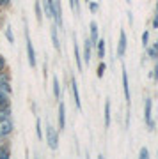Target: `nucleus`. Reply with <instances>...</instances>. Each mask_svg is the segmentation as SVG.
<instances>
[{
	"label": "nucleus",
	"instance_id": "1",
	"mask_svg": "<svg viewBox=\"0 0 158 159\" xmlns=\"http://www.w3.org/2000/svg\"><path fill=\"white\" fill-rule=\"evenodd\" d=\"M46 143L52 150H57V147H59V133L50 124H46Z\"/></svg>",
	"mask_w": 158,
	"mask_h": 159
},
{
	"label": "nucleus",
	"instance_id": "2",
	"mask_svg": "<svg viewBox=\"0 0 158 159\" xmlns=\"http://www.w3.org/2000/svg\"><path fill=\"white\" fill-rule=\"evenodd\" d=\"M14 129V125H12L11 119L9 117H0V138H6L9 136Z\"/></svg>",
	"mask_w": 158,
	"mask_h": 159
},
{
	"label": "nucleus",
	"instance_id": "3",
	"mask_svg": "<svg viewBox=\"0 0 158 159\" xmlns=\"http://www.w3.org/2000/svg\"><path fill=\"white\" fill-rule=\"evenodd\" d=\"M25 43H27V57H28V64H30V67H36V51H34V46H32V41H30V35L28 32H25Z\"/></svg>",
	"mask_w": 158,
	"mask_h": 159
},
{
	"label": "nucleus",
	"instance_id": "4",
	"mask_svg": "<svg viewBox=\"0 0 158 159\" xmlns=\"http://www.w3.org/2000/svg\"><path fill=\"white\" fill-rule=\"evenodd\" d=\"M151 110H153V101L149 97H146V101H144V120H146V124L151 127L149 131H153V127H155V122H153V119H151Z\"/></svg>",
	"mask_w": 158,
	"mask_h": 159
},
{
	"label": "nucleus",
	"instance_id": "5",
	"mask_svg": "<svg viewBox=\"0 0 158 159\" xmlns=\"http://www.w3.org/2000/svg\"><path fill=\"white\" fill-rule=\"evenodd\" d=\"M126 46H128V41H126V32L121 30L119 32V43H117V57L123 58L124 53H126Z\"/></svg>",
	"mask_w": 158,
	"mask_h": 159
},
{
	"label": "nucleus",
	"instance_id": "6",
	"mask_svg": "<svg viewBox=\"0 0 158 159\" xmlns=\"http://www.w3.org/2000/svg\"><path fill=\"white\" fill-rule=\"evenodd\" d=\"M121 73H123V90H124V99L126 102L131 101V96H130V83H128V73H126V67L123 66L121 69Z\"/></svg>",
	"mask_w": 158,
	"mask_h": 159
},
{
	"label": "nucleus",
	"instance_id": "7",
	"mask_svg": "<svg viewBox=\"0 0 158 159\" xmlns=\"http://www.w3.org/2000/svg\"><path fill=\"white\" fill-rule=\"evenodd\" d=\"M71 94H73V99H75V106L78 110H82V101H80V94H78V83L77 80H71Z\"/></svg>",
	"mask_w": 158,
	"mask_h": 159
},
{
	"label": "nucleus",
	"instance_id": "8",
	"mask_svg": "<svg viewBox=\"0 0 158 159\" xmlns=\"http://www.w3.org/2000/svg\"><path fill=\"white\" fill-rule=\"evenodd\" d=\"M73 53H75V62H77V69H78V71H82V69H84V62H82V55H80L77 37H73Z\"/></svg>",
	"mask_w": 158,
	"mask_h": 159
},
{
	"label": "nucleus",
	"instance_id": "9",
	"mask_svg": "<svg viewBox=\"0 0 158 159\" xmlns=\"http://www.w3.org/2000/svg\"><path fill=\"white\" fill-rule=\"evenodd\" d=\"M91 48H92V43H91L89 35H87L85 41H84V57H82V62H84V64H89L91 62Z\"/></svg>",
	"mask_w": 158,
	"mask_h": 159
},
{
	"label": "nucleus",
	"instance_id": "10",
	"mask_svg": "<svg viewBox=\"0 0 158 159\" xmlns=\"http://www.w3.org/2000/svg\"><path fill=\"white\" fill-rule=\"evenodd\" d=\"M11 94H7V92L0 90V111H4V110L11 108V99H9Z\"/></svg>",
	"mask_w": 158,
	"mask_h": 159
},
{
	"label": "nucleus",
	"instance_id": "11",
	"mask_svg": "<svg viewBox=\"0 0 158 159\" xmlns=\"http://www.w3.org/2000/svg\"><path fill=\"white\" fill-rule=\"evenodd\" d=\"M64 127H66V106L61 101V104H59V129L62 131Z\"/></svg>",
	"mask_w": 158,
	"mask_h": 159
},
{
	"label": "nucleus",
	"instance_id": "12",
	"mask_svg": "<svg viewBox=\"0 0 158 159\" xmlns=\"http://www.w3.org/2000/svg\"><path fill=\"white\" fill-rule=\"evenodd\" d=\"M43 11L46 18L53 20V0H43Z\"/></svg>",
	"mask_w": 158,
	"mask_h": 159
},
{
	"label": "nucleus",
	"instance_id": "13",
	"mask_svg": "<svg viewBox=\"0 0 158 159\" xmlns=\"http://www.w3.org/2000/svg\"><path fill=\"white\" fill-rule=\"evenodd\" d=\"M52 43H53V48H55L57 51H61V43H59V34H57V32H59V30H57V25H53V27H52Z\"/></svg>",
	"mask_w": 158,
	"mask_h": 159
},
{
	"label": "nucleus",
	"instance_id": "14",
	"mask_svg": "<svg viewBox=\"0 0 158 159\" xmlns=\"http://www.w3.org/2000/svg\"><path fill=\"white\" fill-rule=\"evenodd\" d=\"M91 43H92V46H96L98 43V23L96 21H91Z\"/></svg>",
	"mask_w": 158,
	"mask_h": 159
},
{
	"label": "nucleus",
	"instance_id": "15",
	"mask_svg": "<svg viewBox=\"0 0 158 159\" xmlns=\"http://www.w3.org/2000/svg\"><path fill=\"white\" fill-rule=\"evenodd\" d=\"M107 43H105V39H98L96 46H98V57L100 58H105V53H107Z\"/></svg>",
	"mask_w": 158,
	"mask_h": 159
},
{
	"label": "nucleus",
	"instance_id": "16",
	"mask_svg": "<svg viewBox=\"0 0 158 159\" xmlns=\"http://www.w3.org/2000/svg\"><path fill=\"white\" fill-rule=\"evenodd\" d=\"M105 127H110V99L105 101Z\"/></svg>",
	"mask_w": 158,
	"mask_h": 159
},
{
	"label": "nucleus",
	"instance_id": "17",
	"mask_svg": "<svg viewBox=\"0 0 158 159\" xmlns=\"http://www.w3.org/2000/svg\"><path fill=\"white\" fill-rule=\"evenodd\" d=\"M0 90L11 94V83H9V80L7 78H0Z\"/></svg>",
	"mask_w": 158,
	"mask_h": 159
},
{
	"label": "nucleus",
	"instance_id": "18",
	"mask_svg": "<svg viewBox=\"0 0 158 159\" xmlns=\"http://www.w3.org/2000/svg\"><path fill=\"white\" fill-rule=\"evenodd\" d=\"M53 97L55 99L61 97V85H59V78L57 76H53Z\"/></svg>",
	"mask_w": 158,
	"mask_h": 159
},
{
	"label": "nucleus",
	"instance_id": "19",
	"mask_svg": "<svg viewBox=\"0 0 158 159\" xmlns=\"http://www.w3.org/2000/svg\"><path fill=\"white\" fill-rule=\"evenodd\" d=\"M146 53L149 55V58H153V60L158 58V50H155L153 46H146Z\"/></svg>",
	"mask_w": 158,
	"mask_h": 159
},
{
	"label": "nucleus",
	"instance_id": "20",
	"mask_svg": "<svg viewBox=\"0 0 158 159\" xmlns=\"http://www.w3.org/2000/svg\"><path fill=\"white\" fill-rule=\"evenodd\" d=\"M6 37H7V41H9V43H14V35H12V27L11 25H7L6 27Z\"/></svg>",
	"mask_w": 158,
	"mask_h": 159
},
{
	"label": "nucleus",
	"instance_id": "21",
	"mask_svg": "<svg viewBox=\"0 0 158 159\" xmlns=\"http://www.w3.org/2000/svg\"><path fill=\"white\" fill-rule=\"evenodd\" d=\"M36 136L37 140H43V129H41V120H36Z\"/></svg>",
	"mask_w": 158,
	"mask_h": 159
},
{
	"label": "nucleus",
	"instance_id": "22",
	"mask_svg": "<svg viewBox=\"0 0 158 159\" xmlns=\"http://www.w3.org/2000/svg\"><path fill=\"white\" fill-rule=\"evenodd\" d=\"M36 18H37V23L43 21V12H41V4H36Z\"/></svg>",
	"mask_w": 158,
	"mask_h": 159
},
{
	"label": "nucleus",
	"instance_id": "23",
	"mask_svg": "<svg viewBox=\"0 0 158 159\" xmlns=\"http://www.w3.org/2000/svg\"><path fill=\"white\" fill-rule=\"evenodd\" d=\"M105 69H107V66H105V62H100V66H98V78H103V74H105Z\"/></svg>",
	"mask_w": 158,
	"mask_h": 159
},
{
	"label": "nucleus",
	"instance_id": "24",
	"mask_svg": "<svg viewBox=\"0 0 158 159\" xmlns=\"http://www.w3.org/2000/svg\"><path fill=\"white\" fill-rule=\"evenodd\" d=\"M142 46H144V48L149 46V32H147V30H144V34H142Z\"/></svg>",
	"mask_w": 158,
	"mask_h": 159
},
{
	"label": "nucleus",
	"instance_id": "25",
	"mask_svg": "<svg viewBox=\"0 0 158 159\" xmlns=\"http://www.w3.org/2000/svg\"><path fill=\"white\" fill-rule=\"evenodd\" d=\"M139 157H141V159H147V157H149V150H147L146 147H142L141 150H139Z\"/></svg>",
	"mask_w": 158,
	"mask_h": 159
},
{
	"label": "nucleus",
	"instance_id": "26",
	"mask_svg": "<svg viewBox=\"0 0 158 159\" xmlns=\"http://www.w3.org/2000/svg\"><path fill=\"white\" fill-rule=\"evenodd\" d=\"M69 4H71V9L75 12H78V0H69Z\"/></svg>",
	"mask_w": 158,
	"mask_h": 159
},
{
	"label": "nucleus",
	"instance_id": "27",
	"mask_svg": "<svg viewBox=\"0 0 158 159\" xmlns=\"http://www.w3.org/2000/svg\"><path fill=\"white\" fill-rule=\"evenodd\" d=\"M87 4H89V7H91V11H92V12L98 11V4H96V2H91V0H89Z\"/></svg>",
	"mask_w": 158,
	"mask_h": 159
},
{
	"label": "nucleus",
	"instance_id": "28",
	"mask_svg": "<svg viewBox=\"0 0 158 159\" xmlns=\"http://www.w3.org/2000/svg\"><path fill=\"white\" fill-rule=\"evenodd\" d=\"M153 78H155V81H158V58H156V64H155V73H153Z\"/></svg>",
	"mask_w": 158,
	"mask_h": 159
},
{
	"label": "nucleus",
	"instance_id": "29",
	"mask_svg": "<svg viewBox=\"0 0 158 159\" xmlns=\"http://www.w3.org/2000/svg\"><path fill=\"white\" fill-rule=\"evenodd\" d=\"M4 67H6V58H4L2 55H0V73L4 71Z\"/></svg>",
	"mask_w": 158,
	"mask_h": 159
},
{
	"label": "nucleus",
	"instance_id": "30",
	"mask_svg": "<svg viewBox=\"0 0 158 159\" xmlns=\"http://www.w3.org/2000/svg\"><path fill=\"white\" fill-rule=\"evenodd\" d=\"M153 27H155V29H158V14H156V18H155V21H153Z\"/></svg>",
	"mask_w": 158,
	"mask_h": 159
},
{
	"label": "nucleus",
	"instance_id": "31",
	"mask_svg": "<svg viewBox=\"0 0 158 159\" xmlns=\"http://www.w3.org/2000/svg\"><path fill=\"white\" fill-rule=\"evenodd\" d=\"M4 4H9V0H0V6H4Z\"/></svg>",
	"mask_w": 158,
	"mask_h": 159
},
{
	"label": "nucleus",
	"instance_id": "32",
	"mask_svg": "<svg viewBox=\"0 0 158 159\" xmlns=\"http://www.w3.org/2000/svg\"><path fill=\"white\" fill-rule=\"evenodd\" d=\"M153 48H155V50H158V41L155 43V44H153Z\"/></svg>",
	"mask_w": 158,
	"mask_h": 159
},
{
	"label": "nucleus",
	"instance_id": "33",
	"mask_svg": "<svg viewBox=\"0 0 158 159\" xmlns=\"http://www.w3.org/2000/svg\"><path fill=\"white\" fill-rule=\"evenodd\" d=\"M156 11H158V4H156Z\"/></svg>",
	"mask_w": 158,
	"mask_h": 159
},
{
	"label": "nucleus",
	"instance_id": "34",
	"mask_svg": "<svg viewBox=\"0 0 158 159\" xmlns=\"http://www.w3.org/2000/svg\"><path fill=\"white\" fill-rule=\"evenodd\" d=\"M126 2H128V4H130V0H126Z\"/></svg>",
	"mask_w": 158,
	"mask_h": 159
},
{
	"label": "nucleus",
	"instance_id": "35",
	"mask_svg": "<svg viewBox=\"0 0 158 159\" xmlns=\"http://www.w3.org/2000/svg\"><path fill=\"white\" fill-rule=\"evenodd\" d=\"M85 2H89V0H85Z\"/></svg>",
	"mask_w": 158,
	"mask_h": 159
}]
</instances>
